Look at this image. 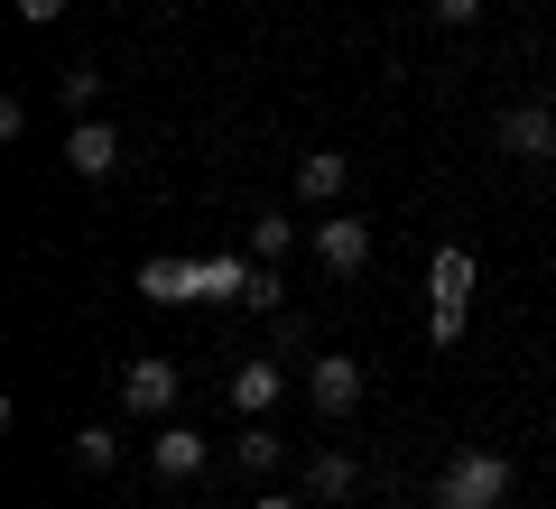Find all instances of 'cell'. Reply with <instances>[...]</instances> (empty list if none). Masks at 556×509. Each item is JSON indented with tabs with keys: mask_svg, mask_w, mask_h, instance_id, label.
Returning a JSON list of instances; mask_svg holds the SVG:
<instances>
[{
	"mask_svg": "<svg viewBox=\"0 0 556 509\" xmlns=\"http://www.w3.org/2000/svg\"><path fill=\"white\" fill-rule=\"evenodd\" d=\"M232 463L251 472V482H269V472L288 463V445H278V427H269V417H241V435H232Z\"/></svg>",
	"mask_w": 556,
	"mask_h": 509,
	"instance_id": "cell-12",
	"label": "cell"
},
{
	"mask_svg": "<svg viewBox=\"0 0 556 509\" xmlns=\"http://www.w3.org/2000/svg\"><path fill=\"white\" fill-rule=\"evenodd\" d=\"M306 241H316V259H325L334 278H362V269H371V222H362V214H325Z\"/></svg>",
	"mask_w": 556,
	"mask_h": 509,
	"instance_id": "cell-8",
	"label": "cell"
},
{
	"mask_svg": "<svg viewBox=\"0 0 556 509\" xmlns=\"http://www.w3.org/2000/svg\"><path fill=\"white\" fill-rule=\"evenodd\" d=\"M28 509H38V500H28Z\"/></svg>",
	"mask_w": 556,
	"mask_h": 509,
	"instance_id": "cell-24",
	"label": "cell"
},
{
	"mask_svg": "<svg viewBox=\"0 0 556 509\" xmlns=\"http://www.w3.org/2000/svg\"><path fill=\"white\" fill-rule=\"evenodd\" d=\"M298 241H306V232H298L288 214H260V222H251V259H269V269H278L288 251H298Z\"/></svg>",
	"mask_w": 556,
	"mask_h": 509,
	"instance_id": "cell-16",
	"label": "cell"
},
{
	"mask_svg": "<svg viewBox=\"0 0 556 509\" xmlns=\"http://www.w3.org/2000/svg\"><path fill=\"white\" fill-rule=\"evenodd\" d=\"M362 390H371V371H362L353 353H316L306 361V398H316V417H334V427L362 408Z\"/></svg>",
	"mask_w": 556,
	"mask_h": 509,
	"instance_id": "cell-5",
	"label": "cell"
},
{
	"mask_svg": "<svg viewBox=\"0 0 556 509\" xmlns=\"http://www.w3.org/2000/svg\"><path fill=\"white\" fill-rule=\"evenodd\" d=\"M139 296L149 306H195V259H139Z\"/></svg>",
	"mask_w": 556,
	"mask_h": 509,
	"instance_id": "cell-13",
	"label": "cell"
},
{
	"mask_svg": "<svg viewBox=\"0 0 556 509\" xmlns=\"http://www.w3.org/2000/svg\"><path fill=\"white\" fill-rule=\"evenodd\" d=\"M10 10H20L28 28H56V20H65V0H10Z\"/></svg>",
	"mask_w": 556,
	"mask_h": 509,
	"instance_id": "cell-21",
	"label": "cell"
},
{
	"mask_svg": "<svg viewBox=\"0 0 556 509\" xmlns=\"http://www.w3.org/2000/svg\"><path fill=\"white\" fill-rule=\"evenodd\" d=\"M353 491H362V454L353 445H316V454H306V500H316V509L353 500Z\"/></svg>",
	"mask_w": 556,
	"mask_h": 509,
	"instance_id": "cell-10",
	"label": "cell"
},
{
	"mask_svg": "<svg viewBox=\"0 0 556 509\" xmlns=\"http://www.w3.org/2000/svg\"><path fill=\"white\" fill-rule=\"evenodd\" d=\"M269 325H278V343H269L278 361H316V333H306V315H269Z\"/></svg>",
	"mask_w": 556,
	"mask_h": 509,
	"instance_id": "cell-19",
	"label": "cell"
},
{
	"mask_svg": "<svg viewBox=\"0 0 556 509\" xmlns=\"http://www.w3.org/2000/svg\"><path fill=\"white\" fill-rule=\"evenodd\" d=\"M278 398H288V361H278V353L232 361V408H241V417H269Z\"/></svg>",
	"mask_w": 556,
	"mask_h": 509,
	"instance_id": "cell-11",
	"label": "cell"
},
{
	"mask_svg": "<svg viewBox=\"0 0 556 509\" xmlns=\"http://www.w3.org/2000/svg\"><path fill=\"white\" fill-rule=\"evenodd\" d=\"M177 398H186V371H177V361L139 353L130 371H121V417H139V427H167V417H177Z\"/></svg>",
	"mask_w": 556,
	"mask_h": 509,
	"instance_id": "cell-3",
	"label": "cell"
},
{
	"mask_svg": "<svg viewBox=\"0 0 556 509\" xmlns=\"http://www.w3.org/2000/svg\"><path fill=\"white\" fill-rule=\"evenodd\" d=\"M492 139H501V157H519V167H547L556 157V102H501Z\"/></svg>",
	"mask_w": 556,
	"mask_h": 509,
	"instance_id": "cell-4",
	"label": "cell"
},
{
	"mask_svg": "<svg viewBox=\"0 0 556 509\" xmlns=\"http://www.w3.org/2000/svg\"><path fill=\"white\" fill-rule=\"evenodd\" d=\"M56 149H65V167H75L84 186H102V177H112V167H121V149H130V139H121V120H102V112H84L75 130L56 139Z\"/></svg>",
	"mask_w": 556,
	"mask_h": 509,
	"instance_id": "cell-6",
	"label": "cell"
},
{
	"mask_svg": "<svg viewBox=\"0 0 556 509\" xmlns=\"http://www.w3.org/2000/svg\"><path fill=\"white\" fill-rule=\"evenodd\" d=\"M473 251H464V241H445L437 259H427V343H437V353H455L464 343V325H473Z\"/></svg>",
	"mask_w": 556,
	"mask_h": 509,
	"instance_id": "cell-2",
	"label": "cell"
},
{
	"mask_svg": "<svg viewBox=\"0 0 556 509\" xmlns=\"http://www.w3.org/2000/svg\"><path fill=\"white\" fill-rule=\"evenodd\" d=\"M343 195H353V149H306V157H298V204L334 214Z\"/></svg>",
	"mask_w": 556,
	"mask_h": 509,
	"instance_id": "cell-9",
	"label": "cell"
},
{
	"mask_svg": "<svg viewBox=\"0 0 556 509\" xmlns=\"http://www.w3.org/2000/svg\"><path fill=\"white\" fill-rule=\"evenodd\" d=\"M65 454H75V472H93V482H102V472H121V454H130V445H121V427H75V435H65Z\"/></svg>",
	"mask_w": 556,
	"mask_h": 509,
	"instance_id": "cell-14",
	"label": "cell"
},
{
	"mask_svg": "<svg viewBox=\"0 0 556 509\" xmlns=\"http://www.w3.org/2000/svg\"><path fill=\"white\" fill-rule=\"evenodd\" d=\"M204 463H214V445H204V427H186V417H167V427L149 435V472H159V482H204Z\"/></svg>",
	"mask_w": 556,
	"mask_h": 509,
	"instance_id": "cell-7",
	"label": "cell"
},
{
	"mask_svg": "<svg viewBox=\"0 0 556 509\" xmlns=\"http://www.w3.org/2000/svg\"><path fill=\"white\" fill-rule=\"evenodd\" d=\"M427 20H437V28H473L482 0H427Z\"/></svg>",
	"mask_w": 556,
	"mask_h": 509,
	"instance_id": "cell-20",
	"label": "cell"
},
{
	"mask_svg": "<svg viewBox=\"0 0 556 509\" xmlns=\"http://www.w3.org/2000/svg\"><path fill=\"white\" fill-rule=\"evenodd\" d=\"M56 102H65V112L84 120V112L102 102V65H93V56H84V65H65V75H56Z\"/></svg>",
	"mask_w": 556,
	"mask_h": 509,
	"instance_id": "cell-17",
	"label": "cell"
},
{
	"mask_svg": "<svg viewBox=\"0 0 556 509\" xmlns=\"http://www.w3.org/2000/svg\"><path fill=\"white\" fill-rule=\"evenodd\" d=\"M510 482H519V463L501 445H464V454H445L427 509H501V500H510Z\"/></svg>",
	"mask_w": 556,
	"mask_h": 509,
	"instance_id": "cell-1",
	"label": "cell"
},
{
	"mask_svg": "<svg viewBox=\"0 0 556 509\" xmlns=\"http://www.w3.org/2000/svg\"><path fill=\"white\" fill-rule=\"evenodd\" d=\"M241 288H251V251L241 259H195V296L204 306H241Z\"/></svg>",
	"mask_w": 556,
	"mask_h": 509,
	"instance_id": "cell-15",
	"label": "cell"
},
{
	"mask_svg": "<svg viewBox=\"0 0 556 509\" xmlns=\"http://www.w3.org/2000/svg\"><path fill=\"white\" fill-rule=\"evenodd\" d=\"M241 306H251V315H288V288H278L269 259H251V288H241Z\"/></svg>",
	"mask_w": 556,
	"mask_h": 509,
	"instance_id": "cell-18",
	"label": "cell"
},
{
	"mask_svg": "<svg viewBox=\"0 0 556 509\" xmlns=\"http://www.w3.org/2000/svg\"><path fill=\"white\" fill-rule=\"evenodd\" d=\"M251 509H316V500H306V491H260Z\"/></svg>",
	"mask_w": 556,
	"mask_h": 509,
	"instance_id": "cell-22",
	"label": "cell"
},
{
	"mask_svg": "<svg viewBox=\"0 0 556 509\" xmlns=\"http://www.w3.org/2000/svg\"><path fill=\"white\" fill-rule=\"evenodd\" d=\"M121 10H139V0H121Z\"/></svg>",
	"mask_w": 556,
	"mask_h": 509,
	"instance_id": "cell-23",
	"label": "cell"
}]
</instances>
